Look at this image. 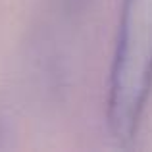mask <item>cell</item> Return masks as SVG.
Wrapping results in <instances>:
<instances>
[{"label": "cell", "mask_w": 152, "mask_h": 152, "mask_svg": "<svg viewBox=\"0 0 152 152\" xmlns=\"http://www.w3.org/2000/svg\"><path fill=\"white\" fill-rule=\"evenodd\" d=\"M152 94V0H123L108 83V125L129 141Z\"/></svg>", "instance_id": "obj_1"}, {"label": "cell", "mask_w": 152, "mask_h": 152, "mask_svg": "<svg viewBox=\"0 0 152 152\" xmlns=\"http://www.w3.org/2000/svg\"><path fill=\"white\" fill-rule=\"evenodd\" d=\"M73 2H75V0H73Z\"/></svg>", "instance_id": "obj_2"}]
</instances>
